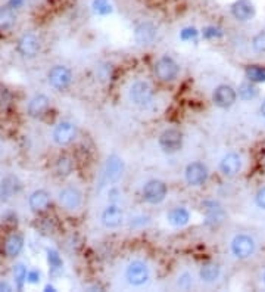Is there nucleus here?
Returning a JSON list of instances; mask_svg holds the SVG:
<instances>
[{
	"instance_id": "obj_44",
	"label": "nucleus",
	"mask_w": 265,
	"mask_h": 292,
	"mask_svg": "<svg viewBox=\"0 0 265 292\" xmlns=\"http://www.w3.org/2000/svg\"><path fill=\"white\" fill-rule=\"evenodd\" d=\"M261 114L262 115H265V101L262 102V105H261Z\"/></svg>"
},
{
	"instance_id": "obj_28",
	"label": "nucleus",
	"mask_w": 265,
	"mask_h": 292,
	"mask_svg": "<svg viewBox=\"0 0 265 292\" xmlns=\"http://www.w3.org/2000/svg\"><path fill=\"white\" fill-rule=\"evenodd\" d=\"M27 273H28V268H27V265L25 264H23V263H18V264H15L14 265V271H12V274H14V280H15V286H17V289H24V285L27 283Z\"/></svg>"
},
{
	"instance_id": "obj_1",
	"label": "nucleus",
	"mask_w": 265,
	"mask_h": 292,
	"mask_svg": "<svg viewBox=\"0 0 265 292\" xmlns=\"http://www.w3.org/2000/svg\"><path fill=\"white\" fill-rule=\"evenodd\" d=\"M128 98L133 102V105L139 108H147L153 104L155 92L149 81L146 80H137L134 81L128 89Z\"/></svg>"
},
{
	"instance_id": "obj_29",
	"label": "nucleus",
	"mask_w": 265,
	"mask_h": 292,
	"mask_svg": "<svg viewBox=\"0 0 265 292\" xmlns=\"http://www.w3.org/2000/svg\"><path fill=\"white\" fill-rule=\"evenodd\" d=\"M246 77L252 83H265V67L249 65L246 67Z\"/></svg>"
},
{
	"instance_id": "obj_17",
	"label": "nucleus",
	"mask_w": 265,
	"mask_h": 292,
	"mask_svg": "<svg viewBox=\"0 0 265 292\" xmlns=\"http://www.w3.org/2000/svg\"><path fill=\"white\" fill-rule=\"evenodd\" d=\"M158 36V30L152 23H140L134 28V42L139 46H150Z\"/></svg>"
},
{
	"instance_id": "obj_19",
	"label": "nucleus",
	"mask_w": 265,
	"mask_h": 292,
	"mask_svg": "<svg viewBox=\"0 0 265 292\" xmlns=\"http://www.w3.org/2000/svg\"><path fill=\"white\" fill-rule=\"evenodd\" d=\"M231 15L237 21H249L255 17V6L250 0H237L231 5Z\"/></svg>"
},
{
	"instance_id": "obj_11",
	"label": "nucleus",
	"mask_w": 265,
	"mask_h": 292,
	"mask_svg": "<svg viewBox=\"0 0 265 292\" xmlns=\"http://www.w3.org/2000/svg\"><path fill=\"white\" fill-rule=\"evenodd\" d=\"M58 199H59V204L62 205V208H65L67 211H75L83 205V193L75 186L64 187L59 192Z\"/></svg>"
},
{
	"instance_id": "obj_25",
	"label": "nucleus",
	"mask_w": 265,
	"mask_h": 292,
	"mask_svg": "<svg viewBox=\"0 0 265 292\" xmlns=\"http://www.w3.org/2000/svg\"><path fill=\"white\" fill-rule=\"evenodd\" d=\"M219 274H221V268L217 263H205L199 268V277L205 283H214L215 280H218Z\"/></svg>"
},
{
	"instance_id": "obj_7",
	"label": "nucleus",
	"mask_w": 265,
	"mask_h": 292,
	"mask_svg": "<svg viewBox=\"0 0 265 292\" xmlns=\"http://www.w3.org/2000/svg\"><path fill=\"white\" fill-rule=\"evenodd\" d=\"M183 140H184L183 133L178 129H167L161 133L158 139V145L162 152L171 155L183 148Z\"/></svg>"
},
{
	"instance_id": "obj_9",
	"label": "nucleus",
	"mask_w": 265,
	"mask_h": 292,
	"mask_svg": "<svg viewBox=\"0 0 265 292\" xmlns=\"http://www.w3.org/2000/svg\"><path fill=\"white\" fill-rule=\"evenodd\" d=\"M184 179L189 186L199 187L208 180V167L200 161H193L186 167Z\"/></svg>"
},
{
	"instance_id": "obj_12",
	"label": "nucleus",
	"mask_w": 265,
	"mask_h": 292,
	"mask_svg": "<svg viewBox=\"0 0 265 292\" xmlns=\"http://www.w3.org/2000/svg\"><path fill=\"white\" fill-rule=\"evenodd\" d=\"M231 252L240 260L249 258L255 252V240L249 235H237L231 240Z\"/></svg>"
},
{
	"instance_id": "obj_16",
	"label": "nucleus",
	"mask_w": 265,
	"mask_h": 292,
	"mask_svg": "<svg viewBox=\"0 0 265 292\" xmlns=\"http://www.w3.org/2000/svg\"><path fill=\"white\" fill-rule=\"evenodd\" d=\"M50 204H52L50 193L45 189H37L31 192V195L28 196V207L34 214H42L48 211L50 208Z\"/></svg>"
},
{
	"instance_id": "obj_14",
	"label": "nucleus",
	"mask_w": 265,
	"mask_h": 292,
	"mask_svg": "<svg viewBox=\"0 0 265 292\" xmlns=\"http://www.w3.org/2000/svg\"><path fill=\"white\" fill-rule=\"evenodd\" d=\"M100 223L106 229H117L124 223V211L118 204H109L100 214Z\"/></svg>"
},
{
	"instance_id": "obj_4",
	"label": "nucleus",
	"mask_w": 265,
	"mask_h": 292,
	"mask_svg": "<svg viewBox=\"0 0 265 292\" xmlns=\"http://www.w3.org/2000/svg\"><path fill=\"white\" fill-rule=\"evenodd\" d=\"M72 71L67 67V65H53L49 73H48V81H49V86L53 87L55 90L58 92H64L67 90L71 83H72Z\"/></svg>"
},
{
	"instance_id": "obj_39",
	"label": "nucleus",
	"mask_w": 265,
	"mask_h": 292,
	"mask_svg": "<svg viewBox=\"0 0 265 292\" xmlns=\"http://www.w3.org/2000/svg\"><path fill=\"white\" fill-rule=\"evenodd\" d=\"M97 74L100 79H109L111 77V65H103V67H99L97 70Z\"/></svg>"
},
{
	"instance_id": "obj_38",
	"label": "nucleus",
	"mask_w": 265,
	"mask_h": 292,
	"mask_svg": "<svg viewBox=\"0 0 265 292\" xmlns=\"http://www.w3.org/2000/svg\"><path fill=\"white\" fill-rule=\"evenodd\" d=\"M255 202L259 208L265 210V186L261 187L258 192H256V196H255Z\"/></svg>"
},
{
	"instance_id": "obj_2",
	"label": "nucleus",
	"mask_w": 265,
	"mask_h": 292,
	"mask_svg": "<svg viewBox=\"0 0 265 292\" xmlns=\"http://www.w3.org/2000/svg\"><path fill=\"white\" fill-rule=\"evenodd\" d=\"M153 73H155V76L159 81L171 83V81L178 79L180 65L177 64V61L174 58H171L168 55H164V56L156 59V62L153 65Z\"/></svg>"
},
{
	"instance_id": "obj_33",
	"label": "nucleus",
	"mask_w": 265,
	"mask_h": 292,
	"mask_svg": "<svg viewBox=\"0 0 265 292\" xmlns=\"http://www.w3.org/2000/svg\"><path fill=\"white\" fill-rule=\"evenodd\" d=\"M199 37V31L194 27H186L180 31V40L183 42H196Z\"/></svg>"
},
{
	"instance_id": "obj_22",
	"label": "nucleus",
	"mask_w": 265,
	"mask_h": 292,
	"mask_svg": "<svg viewBox=\"0 0 265 292\" xmlns=\"http://www.w3.org/2000/svg\"><path fill=\"white\" fill-rule=\"evenodd\" d=\"M167 220L174 227H183L190 221V211L184 207H175L167 214Z\"/></svg>"
},
{
	"instance_id": "obj_31",
	"label": "nucleus",
	"mask_w": 265,
	"mask_h": 292,
	"mask_svg": "<svg viewBox=\"0 0 265 292\" xmlns=\"http://www.w3.org/2000/svg\"><path fill=\"white\" fill-rule=\"evenodd\" d=\"M92 8H93V12L96 15H100V17L109 15L114 11L112 3L109 2V0H93Z\"/></svg>"
},
{
	"instance_id": "obj_10",
	"label": "nucleus",
	"mask_w": 265,
	"mask_h": 292,
	"mask_svg": "<svg viewBox=\"0 0 265 292\" xmlns=\"http://www.w3.org/2000/svg\"><path fill=\"white\" fill-rule=\"evenodd\" d=\"M124 174V161L121 157L112 154L108 157L105 168H103V179L109 185H115Z\"/></svg>"
},
{
	"instance_id": "obj_45",
	"label": "nucleus",
	"mask_w": 265,
	"mask_h": 292,
	"mask_svg": "<svg viewBox=\"0 0 265 292\" xmlns=\"http://www.w3.org/2000/svg\"><path fill=\"white\" fill-rule=\"evenodd\" d=\"M264 283H265V273H264Z\"/></svg>"
},
{
	"instance_id": "obj_37",
	"label": "nucleus",
	"mask_w": 265,
	"mask_h": 292,
	"mask_svg": "<svg viewBox=\"0 0 265 292\" xmlns=\"http://www.w3.org/2000/svg\"><path fill=\"white\" fill-rule=\"evenodd\" d=\"M11 102V93L6 89H0V108H6Z\"/></svg>"
},
{
	"instance_id": "obj_3",
	"label": "nucleus",
	"mask_w": 265,
	"mask_h": 292,
	"mask_svg": "<svg viewBox=\"0 0 265 292\" xmlns=\"http://www.w3.org/2000/svg\"><path fill=\"white\" fill-rule=\"evenodd\" d=\"M124 276H125V280L128 285H131L134 288H140L149 282L150 270L146 263H143L140 260H134L127 265Z\"/></svg>"
},
{
	"instance_id": "obj_8",
	"label": "nucleus",
	"mask_w": 265,
	"mask_h": 292,
	"mask_svg": "<svg viewBox=\"0 0 265 292\" xmlns=\"http://www.w3.org/2000/svg\"><path fill=\"white\" fill-rule=\"evenodd\" d=\"M77 137V126L71 121H61L52 132V139L58 146H68Z\"/></svg>"
},
{
	"instance_id": "obj_27",
	"label": "nucleus",
	"mask_w": 265,
	"mask_h": 292,
	"mask_svg": "<svg viewBox=\"0 0 265 292\" xmlns=\"http://www.w3.org/2000/svg\"><path fill=\"white\" fill-rule=\"evenodd\" d=\"M46 255H48V264L50 268V274H53V276L59 274L64 268V260H62L61 254L56 249L49 248L46 251Z\"/></svg>"
},
{
	"instance_id": "obj_24",
	"label": "nucleus",
	"mask_w": 265,
	"mask_h": 292,
	"mask_svg": "<svg viewBox=\"0 0 265 292\" xmlns=\"http://www.w3.org/2000/svg\"><path fill=\"white\" fill-rule=\"evenodd\" d=\"M17 24V12L9 5L0 6V31H9Z\"/></svg>"
},
{
	"instance_id": "obj_43",
	"label": "nucleus",
	"mask_w": 265,
	"mask_h": 292,
	"mask_svg": "<svg viewBox=\"0 0 265 292\" xmlns=\"http://www.w3.org/2000/svg\"><path fill=\"white\" fill-rule=\"evenodd\" d=\"M45 291H46V292H53V291H56V288H55L53 285L48 283V285L45 286Z\"/></svg>"
},
{
	"instance_id": "obj_35",
	"label": "nucleus",
	"mask_w": 265,
	"mask_h": 292,
	"mask_svg": "<svg viewBox=\"0 0 265 292\" xmlns=\"http://www.w3.org/2000/svg\"><path fill=\"white\" fill-rule=\"evenodd\" d=\"M42 280V271L37 268H30L27 273V283L30 285H39Z\"/></svg>"
},
{
	"instance_id": "obj_6",
	"label": "nucleus",
	"mask_w": 265,
	"mask_h": 292,
	"mask_svg": "<svg viewBox=\"0 0 265 292\" xmlns=\"http://www.w3.org/2000/svg\"><path fill=\"white\" fill-rule=\"evenodd\" d=\"M42 51V42L34 33L23 34L17 42V52L24 59H34Z\"/></svg>"
},
{
	"instance_id": "obj_40",
	"label": "nucleus",
	"mask_w": 265,
	"mask_h": 292,
	"mask_svg": "<svg viewBox=\"0 0 265 292\" xmlns=\"http://www.w3.org/2000/svg\"><path fill=\"white\" fill-rule=\"evenodd\" d=\"M147 221H149V217L139 215V217H134V218H131V226H137V224L143 226V224H146Z\"/></svg>"
},
{
	"instance_id": "obj_5",
	"label": "nucleus",
	"mask_w": 265,
	"mask_h": 292,
	"mask_svg": "<svg viewBox=\"0 0 265 292\" xmlns=\"http://www.w3.org/2000/svg\"><path fill=\"white\" fill-rule=\"evenodd\" d=\"M168 193V187L162 180L158 179H152L149 182H146L143 185L142 189V198L145 202L150 204V205H158L161 202L165 201Z\"/></svg>"
},
{
	"instance_id": "obj_26",
	"label": "nucleus",
	"mask_w": 265,
	"mask_h": 292,
	"mask_svg": "<svg viewBox=\"0 0 265 292\" xmlns=\"http://www.w3.org/2000/svg\"><path fill=\"white\" fill-rule=\"evenodd\" d=\"M74 170V161L70 155L62 154L58 157L56 162H55V171L59 177H68Z\"/></svg>"
},
{
	"instance_id": "obj_34",
	"label": "nucleus",
	"mask_w": 265,
	"mask_h": 292,
	"mask_svg": "<svg viewBox=\"0 0 265 292\" xmlns=\"http://www.w3.org/2000/svg\"><path fill=\"white\" fill-rule=\"evenodd\" d=\"M252 48L258 53H265V33L261 31L252 39Z\"/></svg>"
},
{
	"instance_id": "obj_36",
	"label": "nucleus",
	"mask_w": 265,
	"mask_h": 292,
	"mask_svg": "<svg viewBox=\"0 0 265 292\" xmlns=\"http://www.w3.org/2000/svg\"><path fill=\"white\" fill-rule=\"evenodd\" d=\"M177 285H178L181 289H189V288L192 286V274L187 273V271L181 273L180 277H178V280H177Z\"/></svg>"
},
{
	"instance_id": "obj_23",
	"label": "nucleus",
	"mask_w": 265,
	"mask_h": 292,
	"mask_svg": "<svg viewBox=\"0 0 265 292\" xmlns=\"http://www.w3.org/2000/svg\"><path fill=\"white\" fill-rule=\"evenodd\" d=\"M21 189V186L18 185V180L12 176L3 179L0 182V199L2 201H9L15 193H18V190Z\"/></svg>"
},
{
	"instance_id": "obj_13",
	"label": "nucleus",
	"mask_w": 265,
	"mask_h": 292,
	"mask_svg": "<svg viewBox=\"0 0 265 292\" xmlns=\"http://www.w3.org/2000/svg\"><path fill=\"white\" fill-rule=\"evenodd\" d=\"M50 102H52L50 98L48 95H45V93L34 95L28 101V104H27V114H28V117L36 118V120L43 118L48 114V111L50 109Z\"/></svg>"
},
{
	"instance_id": "obj_18",
	"label": "nucleus",
	"mask_w": 265,
	"mask_h": 292,
	"mask_svg": "<svg viewBox=\"0 0 265 292\" xmlns=\"http://www.w3.org/2000/svg\"><path fill=\"white\" fill-rule=\"evenodd\" d=\"M241 170V158L239 154L230 152L219 162V171L225 177H234Z\"/></svg>"
},
{
	"instance_id": "obj_32",
	"label": "nucleus",
	"mask_w": 265,
	"mask_h": 292,
	"mask_svg": "<svg viewBox=\"0 0 265 292\" xmlns=\"http://www.w3.org/2000/svg\"><path fill=\"white\" fill-rule=\"evenodd\" d=\"M222 30L215 27V26H209V27H205L202 30V37L206 39V40H214V39H221L222 37Z\"/></svg>"
},
{
	"instance_id": "obj_30",
	"label": "nucleus",
	"mask_w": 265,
	"mask_h": 292,
	"mask_svg": "<svg viewBox=\"0 0 265 292\" xmlns=\"http://www.w3.org/2000/svg\"><path fill=\"white\" fill-rule=\"evenodd\" d=\"M237 95L243 101H252V99H255L258 96V89H256V86L252 81H244V83H241L239 86Z\"/></svg>"
},
{
	"instance_id": "obj_20",
	"label": "nucleus",
	"mask_w": 265,
	"mask_h": 292,
	"mask_svg": "<svg viewBox=\"0 0 265 292\" xmlns=\"http://www.w3.org/2000/svg\"><path fill=\"white\" fill-rule=\"evenodd\" d=\"M24 238L20 233H11L3 242V254L8 258H17L24 249Z\"/></svg>"
},
{
	"instance_id": "obj_21",
	"label": "nucleus",
	"mask_w": 265,
	"mask_h": 292,
	"mask_svg": "<svg viewBox=\"0 0 265 292\" xmlns=\"http://www.w3.org/2000/svg\"><path fill=\"white\" fill-rule=\"evenodd\" d=\"M205 207V223L206 224H218L224 220L225 214L224 210L221 208V205L215 201H206L203 204Z\"/></svg>"
},
{
	"instance_id": "obj_41",
	"label": "nucleus",
	"mask_w": 265,
	"mask_h": 292,
	"mask_svg": "<svg viewBox=\"0 0 265 292\" xmlns=\"http://www.w3.org/2000/svg\"><path fill=\"white\" fill-rule=\"evenodd\" d=\"M24 3H25V0H9L8 2V5L12 8V9H20V8H23L24 6Z\"/></svg>"
},
{
	"instance_id": "obj_42",
	"label": "nucleus",
	"mask_w": 265,
	"mask_h": 292,
	"mask_svg": "<svg viewBox=\"0 0 265 292\" xmlns=\"http://www.w3.org/2000/svg\"><path fill=\"white\" fill-rule=\"evenodd\" d=\"M2 291L9 292V291H12V286L8 282H5V280H0V292H2Z\"/></svg>"
},
{
	"instance_id": "obj_15",
	"label": "nucleus",
	"mask_w": 265,
	"mask_h": 292,
	"mask_svg": "<svg viewBox=\"0 0 265 292\" xmlns=\"http://www.w3.org/2000/svg\"><path fill=\"white\" fill-rule=\"evenodd\" d=\"M236 99H237V92L228 84L218 86L212 95V101L218 108H230L234 105Z\"/></svg>"
}]
</instances>
